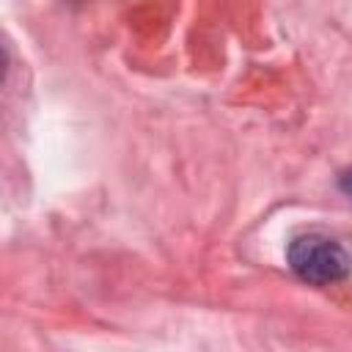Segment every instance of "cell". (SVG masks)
Listing matches in <instances>:
<instances>
[{"label": "cell", "instance_id": "obj_2", "mask_svg": "<svg viewBox=\"0 0 352 352\" xmlns=\"http://www.w3.org/2000/svg\"><path fill=\"white\" fill-rule=\"evenodd\" d=\"M338 187H341V192H344V195H349V198H352V168L341 173V179H338Z\"/></svg>", "mask_w": 352, "mask_h": 352}, {"label": "cell", "instance_id": "obj_1", "mask_svg": "<svg viewBox=\"0 0 352 352\" xmlns=\"http://www.w3.org/2000/svg\"><path fill=\"white\" fill-rule=\"evenodd\" d=\"M286 261L294 270L297 278L316 283V286H327L336 280H344L352 270V258L346 256V250L324 236V234H300L289 242L286 250Z\"/></svg>", "mask_w": 352, "mask_h": 352}]
</instances>
